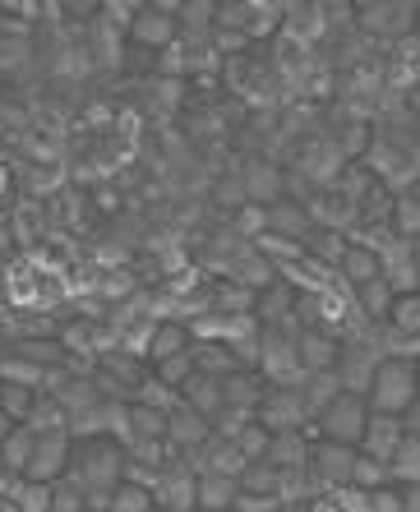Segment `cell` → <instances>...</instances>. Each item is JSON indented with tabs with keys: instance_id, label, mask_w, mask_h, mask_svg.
Wrapping results in <instances>:
<instances>
[{
	"instance_id": "obj_1",
	"label": "cell",
	"mask_w": 420,
	"mask_h": 512,
	"mask_svg": "<svg viewBox=\"0 0 420 512\" xmlns=\"http://www.w3.org/2000/svg\"><path fill=\"white\" fill-rule=\"evenodd\" d=\"M65 480L84 494L88 512H107L116 485L125 480V448L116 439H74V457Z\"/></svg>"
},
{
	"instance_id": "obj_2",
	"label": "cell",
	"mask_w": 420,
	"mask_h": 512,
	"mask_svg": "<svg viewBox=\"0 0 420 512\" xmlns=\"http://www.w3.org/2000/svg\"><path fill=\"white\" fill-rule=\"evenodd\" d=\"M300 333L305 323H259V374L264 383L277 388H300L305 383V365H300Z\"/></svg>"
},
{
	"instance_id": "obj_3",
	"label": "cell",
	"mask_w": 420,
	"mask_h": 512,
	"mask_svg": "<svg viewBox=\"0 0 420 512\" xmlns=\"http://www.w3.org/2000/svg\"><path fill=\"white\" fill-rule=\"evenodd\" d=\"M416 397H420L416 360L411 356H384V365H379V374H374V383H370V411L402 416Z\"/></svg>"
},
{
	"instance_id": "obj_4",
	"label": "cell",
	"mask_w": 420,
	"mask_h": 512,
	"mask_svg": "<svg viewBox=\"0 0 420 512\" xmlns=\"http://www.w3.org/2000/svg\"><path fill=\"white\" fill-rule=\"evenodd\" d=\"M365 425H370V397L360 393H337L333 402L314 416V439H333V443H351L356 448L360 434H365Z\"/></svg>"
},
{
	"instance_id": "obj_5",
	"label": "cell",
	"mask_w": 420,
	"mask_h": 512,
	"mask_svg": "<svg viewBox=\"0 0 420 512\" xmlns=\"http://www.w3.org/2000/svg\"><path fill=\"white\" fill-rule=\"evenodd\" d=\"M384 346H379V337H351V342H342V351H337V383H342V393H360L370 397V383L374 374H379V365H384Z\"/></svg>"
},
{
	"instance_id": "obj_6",
	"label": "cell",
	"mask_w": 420,
	"mask_h": 512,
	"mask_svg": "<svg viewBox=\"0 0 420 512\" xmlns=\"http://www.w3.org/2000/svg\"><path fill=\"white\" fill-rule=\"evenodd\" d=\"M254 420L268 429V434H287V429H305L310 425V402H305V388H277L268 383L264 388V402L254 411Z\"/></svg>"
},
{
	"instance_id": "obj_7",
	"label": "cell",
	"mask_w": 420,
	"mask_h": 512,
	"mask_svg": "<svg viewBox=\"0 0 420 512\" xmlns=\"http://www.w3.org/2000/svg\"><path fill=\"white\" fill-rule=\"evenodd\" d=\"M70 457H74V439L70 429H51V434H37V448H33V462H28L24 476L37 480V485H56L65 471H70Z\"/></svg>"
},
{
	"instance_id": "obj_8",
	"label": "cell",
	"mask_w": 420,
	"mask_h": 512,
	"mask_svg": "<svg viewBox=\"0 0 420 512\" xmlns=\"http://www.w3.org/2000/svg\"><path fill=\"white\" fill-rule=\"evenodd\" d=\"M157 508H167V512H194V508H199V471H194V466L185 462L180 453L162 466Z\"/></svg>"
},
{
	"instance_id": "obj_9",
	"label": "cell",
	"mask_w": 420,
	"mask_h": 512,
	"mask_svg": "<svg viewBox=\"0 0 420 512\" xmlns=\"http://www.w3.org/2000/svg\"><path fill=\"white\" fill-rule=\"evenodd\" d=\"M402 434H407V425H402V416H384V411H370V425H365V434H360V453L374 457V462H384L397 453V443H402Z\"/></svg>"
},
{
	"instance_id": "obj_10",
	"label": "cell",
	"mask_w": 420,
	"mask_h": 512,
	"mask_svg": "<svg viewBox=\"0 0 420 512\" xmlns=\"http://www.w3.org/2000/svg\"><path fill=\"white\" fill-rule=\"evenodd\" d=\"M208 434H213V420L199 416V411L185 406V402L167 416V443L176 448V453H194L199 443H208Z\"/></svg>"
},
{
	"instance_id": "obj_11",
	"label": "cell",
	"mask_w": 420,
	"mask_h": 512,
	"mask_svg": "<svg viewBox=\"0 0 420 512\" xmlns=\"http://www.w3.org/2000/svg\"><path fill=\"white\" fill-rule=\"evenodd\" d=\"M310 443H314V429H287V434H273L268 439V453L264 462H273L277 471H300V466L310 462Z\"/></svg>"
},
{
	"instance_id": "obj_12",
	"label": "cell",
	"mask_w": 420,
	"mask_h": 512,
	"mask_svg": "<svg viewBox=\"0 0 420 512\" xmlns=\"http://www.w3.org/2000/svg\"><path fill=\"white\" fill-rule=\"evenodd\" d=\"M264 374L259 370H236L222 379V402L231 406V411H245V416H254L259 411V402H264Z\"/></svg>"
},
{
	"instance_id": "obj_13",
	"label": "cell",
	"mask_w": 420,
	"mask_h": 512,
	"mask_svg": "<svg viewBox=\"0 0 420 512\" xmlns=\"http://www.w3.org/2000/svg\"><path fill=\"white\" fill-rule=\"evenodd\" d=\"M337 351H342V342L333 333H324V328H305L300 333V365H305V374H328L337 365Z\"/></svg>"
},
{
	"instance_id": "obj_14",
	"label": "cell",
	"mask_w": 420,
	"mask_h": 512,
	"mask_svg": "<svg viewBox=\"0 0 420 512\" xmlns=\"http://www.w3.org/2000/svg\"><path fill=\"white\" fill-rule=\"evenodd\" d=\"M194 337H190V323L185 319H157L153 328V342H148V365H162V360L190 351Z\"/></svg>"
},
{
	"instance_id": "obj_15",
	"label": "cell",
	"mask_w": 420,
	"mask_h": 512,
	"mask_svg": "<svg viewBox=\"0 0 420 512\" xmlns=\"http://www.w3.org/2000/svg\"><path fill=\"white\" fill-rule=\"evenodd\" d=\"M180 402L185 406H194L199 416H208V420H217L222 416V379H213V374H199L194 370L190 379H185V388H180Z\"/></svg>"
},
{
	"instance_id": "obj_16",
	"label": "cell",
	"mask_w": 420,
	"mask_h": 512,
	"mask_svg": "<svg viewBox=\"0 0 420 512\" xmlns=\"http://www.w3.org/2000/svg\"><path fill=\"white\" fill-rule=\"evenodd\" d=\"M240 499V476L222 471H199V512H227Z\"/></svg>"
},
{
	"instance_id": "obj_17",
	"label": "cell",
	"mask_w": 420,
	"mask_h": 512,
	"mask_svg": "<svg viewBox=\"0 0 420 512\" xmlns=\"http://www.w3.org/2000/svg\"><path fill=\"white\" fill-rule=\"evenodd\" d=\"M296 291H291V282H268L264 291H259V300H254V319L259 323H291L296 319Z\"/></svg>"
},
{
	"instance_id": "obj_18",
	"label": "cell",
	"mask_w": 420,
	"mask_h": 512,
	"mask_svg": "<svg viewBox=\"0 0 420 512\" xmlns=\"http://www.w3.org/2000/svg\"><path fill=\"white\" fill-rule=\"evenodd\" d=\"M351 300H356L360 319H370V323H388V314H393V300H397V291H393V286H388V277L379 273V277H374V282L356 286V291H351Z\"/></svg>"
},
{
	"instance_id": "obj_19",
	"label": "cell",
	"mask_w": 420,
	"mask_h": 512,
	"mask_svg": "<svg viewBox=\"0 0 420 512\" xmlns=\"http://www.w3.org/2000/svg\"><path fill=\"white\" fill-rule=\"evenodd\" d=\"M337 273L347 277V286L374 282V277H379V254H374V245H365V240H347V250H342Z\"/></svg>"
},
{
	"instance_id": "obj_20",
	"label": "cell",
	"mask_w": 420,
	"mask_h": 512,
	"mask_svg": "<svg viewBox=\"0 0 420 512\" xmlns=\"http://www.w3.org/2000/svg\"><path fill=\"white\" fill-rule=\"evenodd\" d=\"M287 476L291 471H277L273 462H250L240 471V489L245 494H273V499L287 503Z\"/></svg>"
},
{
	"instance_id": "obj_21",
	"label": "cell",
	"mask_w": 420,
	"mask_h": 512,
	"mask_svg": "<svg viewBox=\"0 0 420 512\" xmlns=\"http://www.w3.org/2000/svg\"><path fill=\"white\" fill-rule=\"evenodd\" d=\"M190 356H194V370H199V374H213V379H227V374L245 370V365L231 356L227 342H194Z\"/></svg>"
},
{
	"instance_id": "obj_22",
	"label": "cell",
	"mask_w": 420,
	"mask_h": 512,
	"mask_svg": "<svg viewBox=\"0 0 420 512\" xmlns=\"http://www.w3.org/2000/svg\"><path fill=\"white\" fill-rule=\"evenodd\" d=\"M33 448H37L33 429H28V425H10V429H5V439H0V462L24 476L28 462H33Z\"/></svg>"
},
{
	"instance_id": "obj_23",
	"label": "cell",
	"mask_w": 420,
	"mask_h": 512,
	"mask_svg": "<svg viewBox=\"0 0 420 512\" xmlns=\"http://www.w3.org/2000/svg\"><path fill=\"white\" fill-rule=\"evenodd\" d=\"M47 365H37V360L19 356V351H0V383H28V388H47Z\"/></svg>"
},
{
	"instance_id": "obj_24",
	"label": "cell",
	"mask_w": 420,
	"mask_h": 512,
	"mask_svg": "<svg viewBox=\"0 0 420 512\" xmlns=\"http://www.w3.org/2000/svg\"><path fill=\"white\" fill-rule=\"evenodd\" d=\"M388 480L393 485H416L420 480V434H402L397 453L388 457Z\"/></svg>"
},
{
	"instance_id": "obj_25",
	"label": "cell",
	"mask_w": 420,
	"mask_h": 512,
	"mask_svg": "<svg viewBox=\"0 0 420 512\" xmlns=\"http://www.w3.org/2000/svg\"><path fill=\"white\" fill-rule=\"evenodd\" d=\"M171 14H176V10H167V14H162V10H153V5H148V10H139V19H134V28H130V33L139 37V42H148V47H162V42H171V37L180 33V28H176V19H171Z\"/></svg>"
},
{
	"instance_id": "obj_26",
	"label": "cell",
	"mask_w": 420,
	"mask_h": 512,
	"mask_svg": "<svg viewBox=\"0 0 420 512\" xmlns=\"http://www.w3.org/2000/svg\"><path fill=\"white\" fill-rule=\"evenodd\" d=\"M37 393H42V388H28V383H0V416L10 420V425H24Z\"/></svg>"
},
{
	"instance_id": "obj_27",
	"label": "cell",
	"mask_w": 420,
	"mask_h": 512,
	"mask_svg": "<svg viewBox=\"0 0 420 512\" xmlns=\"http://www.w3.org/2000/svg\"><path fill=\"white\" fill-rule=\"evenodd\" d=\"M130 429H134V443L144 439H167V411H157V406H144V402H130ZM130 443V448H134ZM125 448V453H130Z\"/></svg>"
},
{
	"instance_id": "obj_28",
	"label": "cell",
	"mask_w": 420,
	"mask_h": 512,
	"mask_svg": "<svg viewBox=\"0 0 420 512\" xmlns=\"http://www.w3.org/2000/svg\"><path fill=\"white\" fill-rule=\"evenodd\" d=\"M130 402H144V406H157V411H176L180 406V393L176 388H167V383L157 379V374H144V379H139V388H134L130 393Z\"/></svg>"
},
{
	"instance_id": "obj_29",
	"label": "cell",
	"mask_w": 420,
	"mask_h": 512,
	"mask_svg": "<svg viewBox=\"0 0 420 512\" xmlns=\"http://www.w3.org/2000/svg\"><path fill=\"white\" fill-rule=\"evenodd\" d=\"M65 406L56 402L51 393H37V402H33V411H28V420L24 425L33 429V434H51V429H65Z\"/></svg>"
},
{
	"instance_id": "obj_30",
	"label": "cell",
	"mask_w": 420,
	"mask_h": 512,
	"mask_svg": "<svg viewBox=\"0 0 420 512\" xmlns=\"http://www.w3.org/2000/svg\"><path fill=\"white\" fill-rule=\"evenodd\" d=\"M153 508H157V494L144 485H134V480H120L107 503V512H153Z\"/></svg>"
},
{
	"instance_id": "obj_31",
	"label": "cell",
	"mask_w": 420,
	"mask_h": 512,
	"mask_svg": "<svg viewBox=\"0 0 420 512\" xmlns=\"http://www.w3.org/2000/svg\"><path fill=\"white\" fill-rule=\"evenodd\" d=\"M300 388H305V402H310V416H319V411H324L328 402H333L337 393H342V383H337V374L328 370V374H305V383H300ZM314 425V420H310Z\"/></svg>"
},
{
	"instance_id": "obj_32",
	"label": "cell",
	"mask_w": 420,
	"mask_h": 512,
	"mask_svg": "<svg viewBox=\"0 0 420 512\" xmlns=\"http://www.w3.org/2000/svg\"><path fill=\"white\" fill-rule=\"evenodd\" d=\"M10 499L19 503V512H51V485H37V480L19 476L10 489Z\"/></svg>"
},
{
	"instance_id": "obj_33",
	"label": "cell",
	"mask_w": 420,
	"mask_h": 512,
	"mask_svg": "<svg viewBox=\"0 0 420 512\" xmlns=\"http://www.w3.org/2000/svg\"><path fill=\"white\" fill-rule=\"evenodd\" d=\"M268 439H273V434H268L264 425H259V420H250V425L240 429L236 434V448H240V457H245V462H264V453H268Z\"/></svg>"
},
{
	"instance_id": "obj_34",
	"label": "cell",
	"mask_w": 420,
	"mask_h": 512,
	"mask_svg": "<svg viewBox=\"0 0 420 512\" xmlns=\"http://www.w3.org/2000/svg\"><path fill=\"white\" fill-rule=\"evenodd\" d=\"M153 374L167 383V388H176V393H180V388H185V379L194 374V356H190V351H180V356H171V360H162V365H153Z\"/></svg>"
},
{
	"instance_id": "obj_35",
	"label": "cell",
	"mask_w": 420,
	"mask_h": 512,
	"mask_svg": "<svg viewBox=\"0 0 420 512\" xmlns=\"http://www.w3.org/2000/svg\"><path fill=\"white\" fill-rule=\"evenodd\" d=\"M351 485L379 489V485H393V480H388V466H384V462H374V457L360 453V457H356V471H351Z\"/></svg>"
},
{
	"instance_id": "obj_36",
	"label": "cell",
	"mask_w": 420,
	"mask_h": 512,
	"mask_svg": "<svg viewBox=\"0 0 420 512\" xmlns=\"http://www.w3.org/2000/svg\"><path fill=\"white\" fill-rule=\"evenodd\" d=\"M51 512H88L84 494H79V489H74L65 476H60L56 485H51Z\"/></svg>"
},
{
	"instance_id": "obj_37",
	"label": "cell",
	"mask_w": 420,
	"mask_h": 512,
	"mask_svg": "<svg viewBox=\"0 0 420 512\" xmlns=\"http://www.w3.org/2000/svg\"><path fill=\"white\" fill-rule=\"evenodd\" d=\"M333 499L342 512H370V489H360V485H342L333 489Z\"/></svg>"
},
{
	"instance_id": "obj_38",
	"label": "cell",
	"mask_w": 420,
	"mask_h": 512,
	"mask_svg": "<svg viewBox=\"0 0 420 512\" xmlns=\"http://www.w3.org/2000/svg\"><path fill=\"white\" fill-rule=\"evenodd\" d=\"M287 503L273 499V494H245L240 489V499H236V512H282Z\"/></svg>"
},
{
	"instance_id": "obj_39",
	"label": "cell",
	"mask_w": 420,
	"mask_h": 512,
	"mask_svg": "<svg viewBox=\"0 0 420 512\" xmlns=\"http://www.w3.org/2000/svg\"><path fill=\"white\" fill-rule=\"evenodd\" d=\"M370 512H402V489L397 485L370 489Z\"/></svg>"
},
{
	"instance_id": "obj_40",
	"label": "cell",
	"mask_w": 420,
	"mask_h": 512,
	"mask_svg": "<svg viewBox=\"0 0 420 512\" xmlns=\"http://www.w3.org/2000/svg\"><path fill=\"white\" fill-rule=\"evenodd\" d=\"M402 489V512H420V480L416 485H397Z\"/></svg>"
},
{
	"instance_id": "obj_41",
	"label": "cell",
	"mask_w": 420,
	"mask_h": 512,
	"mask_svg": "<svg viewBox=\"0 0 420 512\" xmlns=\"http://www.w3.org/2000/svg\"><path fill=\"white\" fill-rule=\"evenodd\" d=\"M305 512H342L333 494H319V499H305Z\"/></svg>"
},
{
	"instance_id": "obj_42",
	"label": "cell",
	"mask_w": 420,
	"mask_h": 512,
	"mask_svg": "<svg viewBox=\"0 0 420 512\" xmlns=\"http://www.w3.org/2000/svg\"><path fill=\"white\" fill-rule=\"evenodd\" d=\"M402 425H407V434H420V397L407 406V411H402Z\"/></svg>"
},
{
	"instance_id": "obj_43",
	"label": "cell",
	"mask_w": 420,
	"mask_h": 512,
	"mask_svg": "<svg viewBox=\"0 0 420 512\" xmlns=\"http://www.w3.org/2000/svg\"><path fill=\"white\" fill-rule=\"evenodd\" d=\"M14 480H19V471H10V466L0 462V499H10V489H14Z\"/></svg>"
},
{
	"instance_id": "obj_44",
	"label": "cell",
	"mask_w": 420,
	"mask_h": 512,
	"mask_svg": "<svg viewBox=\"0 0 420 512\" xmlns=\"http://www.w3.org/2000/svg\"><path fill=\"white\" fill-rule=\"evenodd\" d=\"M411 263H416V273H420V236H411Z\"/></svg>"
},
{
	"instance_id": "obj_45",
	"label": "cell",
	"mask_w": 420,
	"mask_h": 512,
	"mask_svg": "<svg viewBox=\"0 0 420 512\" xmlns=\"http://www.w3.org/2000/svg\"><path fill=\"white\" fill-rule=\"evenodd\" d=\"M0 512H19V503H14V499H0Z\"/></svg>"
},
{
	"instance_id": "obj_46",
	"label": "cell",
	"mask_w": 420,
	"mask_h": 512,
	"mask_svg": "<svg viewBox=\"0 0 420 512\" xmlns=\"http://www.w3.org/2000/svg\"><path fill=\"white\" fill-rule=\"evenodd\" d=\"M282 512H305V503H287V508H282Z\"/></svg>"
},
{
	"instance_id": "obj_47",
	"label": "cell",
	"mask_w": 420,
	"mask_h": 512,
	"mask_svg": "<svg viewBox=\"0 0 420 512\" xmlns=\"http://www.w3.org/2000/svg\"><path fill=\"white\" fill-rule=\"evenodd\" d=\"M411 102H420V88H416V93H411Z\"/></svg>"
},
{
	"instance_id": "obj_48",
	"label": "cell",
	"mask_w": 420,
	"mask_h": 512,
	"mask_svg": "<svg viewBox=\"0 0 420 512\" xmlns=\"http://www.w3.org/2000/svg\"><path fill=\"white\" fill-rule=\"evenodd\" d=\"M0 190H5V171H0Z\"/></svg>"
},
{
	"instance_id": "obj_49",
	"label": "cell",
	"mask_w": 420,
	"mask_h": 512,
	"mask_svg": "<svg viewBox=\"0 0 420 512\" xmlns=\"http://www.w3.org/2000/svg\"><path fill=\"white\" fill-rule=\"evenodd\" d=\"M416 379H420V360H416Z\"/></svg>"
},
{
	"instance_id": "obj_50",
	"label": "cell",
	"mask_w": 420,
	"mask_h": 512,
	"mask_svg": "<svg viewBox=\"0 0 420 512\" xmlns=\"http://www.w3.org/2000/svg\"><path fill=\"white\" fill-rule=\"evenodd\" d=\"M227 512H236V508H227Z\"/></svg>"
},
{
	"instance_id": "obj_51",
	"label": "cell",
	"mask_w": 420,
	"mask_h": 512,
	"mask_svg": "<svg viewBox=\"0 0 420 512\" xmlns=\"http://www.w3.org/2000/svg\"><path fill=\"white\" fill-rule=\"evenodd\" d=\"M153 512H162V508H153Z\"/></svg>"
},
{
	"instance_id": "obj_52",
	"label": "cell",
	"mask_w": 420,
	"mask_h": 512,
	"mask_svg": "<svg viewBox=\"0 0 420 512\" xmlns=\"http://www.w3.org/2000/svg\"><path fill=\"white\" fill-rule=\"evenodd\" d=\"M162 512H167V508H162Z\"/></svg>"
}]
</instances>
